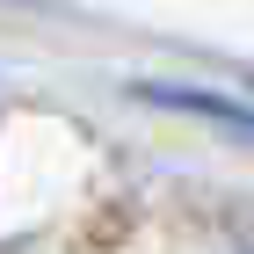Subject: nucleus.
<instances>
[{
	"instance_id": "1",
	"label": "nucleus",
	"mask_w": 254,
	"mask_h": 254,
	"mask_svg": "<svg viewBox=\"0 0 254 254\" xmlns=\"http://www.w3.org/2000/svg\"><path fill=\"white\" fill-rule=\"evenodd\" d=\"M145 102H160V109H189V117H211V124H233L240 138H254V109H240V102L225 95H196V87H138Z\"/></svg>"
}]
</instances>
